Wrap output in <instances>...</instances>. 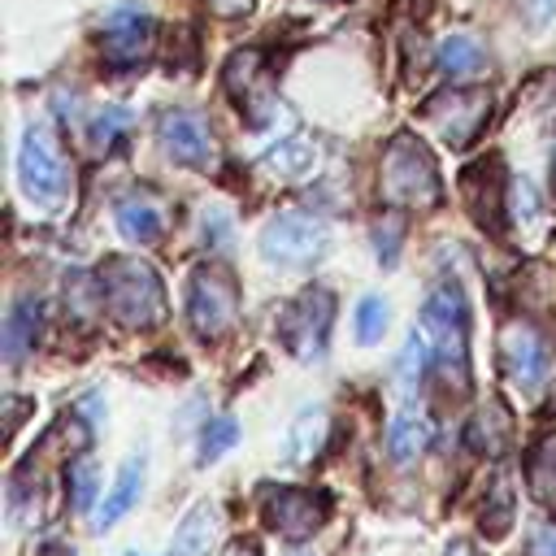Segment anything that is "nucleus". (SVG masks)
I'll list each match as a JSON object with an SVG mask.
<instances>
[{
	"mask_svg": "<svg viewBox=\"0 0 556 556\" xmlns=\"http://www.w3.org/2000/svg\"><path fill=\"white\" fill-rule=\"evenodd\" d=\"M430 365H434V343H430V334L417 326V330H408L404 352H400V361H395L400 391H404V395H413V391L421 387V378L430 374Z\"/></svg>",
	"mask_w": 556,
	"mask_h": 556,
	"instance_id": "obj_21",
	"label": "nucleus"
},
{
	"mask_svg": "<svg viewBox=\"0 0 556 556\" xmlns=\"http://www.w3.org/2000/svg\"><path fill=\"white\" fill-rule=\"evenodd\" d=\"M261 165H265L274 178H304V174L317 165V148H313L308 139H300V135H291V139L274 143Z\"/></svg>",
	"mask_w": 556,
	"mask_h": 556,
	"instance_id": "obj_22",
	"label": "nucleus"
},
{
	"mask_svg": "<svg viewBox=\"0 0 556 556\" xmlns=\"http://www.w3.org/2000/svg\"><path fill=\"white\" fill-rule=\"evenodd\" d=\"M208 4V13H217V17H243V13H252V0H204Z\"/></svg>",
	"mask_w": 556,
	"mask_h": 556,
	"instance_id": "obj_30",
	"label": "nucleus"
},
{
	"mask_svg": "<svg viewBox=\"0 0 556 556\" xmlns=\"http://www.w3.org/2000/svg\"><path fill=\"white\" fill-rule=\"evenodd\" d=\"M217 539H222V508L204 500L182 517V526L169 543V556H213Z\"/></svg>",
	"mask_w": 556,
	"mask_h": 556,
	"instance_id": "obj_14",
	"label": "nucleus"
},
{
	"mask_svg": "<svg viewBox=\"0 0 556 556\" xmlns=\"http://www.w3.org/2000/svg\"><path fill=\"white\" fill-rule=\"evenodd\" d=\"M400 222L395 217H387V222H378V230H374V243H378V261L382 265H391L395 261V252H400Z\"/></svg>",
	"mask_w": 556,
	"mask_h": 556,
	"instance_id": "obj_28",
	"label": "nucleus"
},
{
	"mask_svg": "<svg viewBox=\"0 0 556 556\" xmlns=\"http://www.w3.org/2000/svg\"><path fill=\"white\" fill-rule=\"evenodd\" d=\"M430 439H434V421L417 408H404V413H395L391 417V426H387V452H391V460L395 465H413L426 447H430Z\"/></svg>",
	"mask_w": 556,
	"mask_h": 556,
	"instance_id": "obj_15",
	"label": "nucleus"
},
{
	"mask_svg": "<svg viewBox=\"0 0 556 556\" xmlns=\"http://www.w3.org/2000/svg\"><path fill=\"white\" fill-rule=\"evenodd\" d=\"M447 556H473V547H469V543H465V539H456V543H452V547H447Z\"/></svg>",
	"mask_w": 556,
	"mask_h": 556,
	"instance_id": "obj_32",
	"label": "nucleus"
},
{
	"mask_svg": "<svg viewBox=\"0 0 556 556\" xmlns=\"http://www.w3.org/2000/svg\"><path fill=\"white\" fill-rule=\"evenodd\" d=\"M126 122H130V113L126 109H104V113H96V122H91V143L96 148H113V139L126 130Z\"/></svg>",
	"mask_w": 556,
	"mask_h": 556,
	"instance_id": "obj_27",
	"label": "nucleus"
},
{
	"mask_svg": "<svg viewBox=\"0 0 556 556\" xmlns=\"http://www.w3.org/2000/svg\"><path fill=\"white\" fill-rule=\"evenodd\" d=\"M235 313H239V287L235 278L222 269V265H200L187 282V321L191 330L208 343V339H222L230 326H235Z\"/></svg>",
	"mask_w": 556,
	"mask_h": 556,
	"instance_id": "obj_5",
	"label": "nucleus"
},
{
	"mask_svg": "<svg viewBox=\"0 0 556 556\" xmlns=\"http://www.w3.org/2000/svg\"><path fill=\"white\" fill-rule=\"evenodd\" d=\"M100 48H104V61L113 70H130L148 56L152 48V17L143 9H117L104 17V30H100Z\"/></svg>",
	"mask_w": 556,
	"mask_h": 556,
	"instance_id": "obj_12",
	"label": "nucleus"
},
{
	"mask_svg": "<svg viewBox=\"0 0 556 556\" xmlns=\"http://www.w3.org/2000/svg\"><path fill=\"white\" fill-rule=\"evenodd\" d=\"M256 70H261V56H256L252 48L235 52L230 65H226V87H230V96H239L243 104H252V96H256Z\"/></svg>",
	"mask_w": 556,
	"mask_h": 556,
	"instance_id": "obj_23",
	"label": "nucleus"
},
{
	"mask_svg": "<svg viewBox=\"0 0 556 556\" xmlns=\"http://www.w3.org/2000/svg\"><path fill=\"white\" fill-rule=\"evenodd\" d=\"M500 369H504V382L513 391H521L526 400L543 391V378H547V339L539 334L534 321H508L504 334H500Z\"/></svg>",
	"mask_w": 556,
	"mask_h": 556,
	"instance_id": "obj_9",
	"label": "nucleus"
},
{
	"mask_svg": "<svg viewBox=\"0 0 556 556\" xmlns=\"http://www.w3.org/2000/svg\"><path fill=\"white\" fill-rule=\"evenodd\" d=\"M421 330L434 343V369H443L447 378H456V387H465V378H469V304L456 282H443L426 295Z\"/></svg>",
	"mask_w": 556,
	"mask_h": 556,
	"instance_id": "obj_3",
	"label": "nucleus"
},
{
	"mask_svg": "<svg viewBox=\"0 0 556 556\" xmlns=\"http://www.w3.org/2000/svg\"><path fill=\"white\" fill-rule=\"evenodd\" d=\"M326 426H330L326 408L321 404H304L287 426V460L291 465H308L326 443Z\"/></svg>",
	"mask_w": 556,
	"mask_h": 556,
	"instance_id": "obj_17",
	"label": "nucleus"
},
{
	"mask_svg": "<svg viewBox=\"0 0 556 556\" xmlns=\"http://www.w3.org/2000/svg\"><path fill=\"white\" fill-rule=\"evenodd\" d=\"M143 473H148V460H143V456H126V460H122V469H117L109 495H104L100 508H96V521H91L96 534H104L109 526H117V521L135 508V500H139V491H143Z\"/></svg>",
	"mask_w": 556,
	"mask_h": 556,
	"instance_id": "obj_13",
	"label": "nucleus"
},
{
	"mask_svg": "<svg viewBox=\"0 0 556 556\" xmlns=\"http://www.w3.org/2000/svg\"><path fill=\"white\" fill-rule=\"evenodd\" d=\"M39 339V300L35 295H17L9 317H4V365H22L26 352Z\"/></svg>",
	"mask_w": 556,
	"mask_h": 556,
	"instance_id": "obj_16",
	"label": "nucleus"
},
{
	"mask_svg": "<svg viewBox=\"0 0 556 556\" xmlns=\"http://www.w3.org/2000/svg\"><path fill=\"white\" fill-rule=\"evenodd\" d=\"M126 556H143V552H126Z\"/></svg>",
	"mask_w": 556,
	"mask_h": 556,
	"instance_id": "obj_33",
	"label": "nucleus"
},
{
	"mask_svg": "<svg viewBox=\"0 0 556 556\" xmlns=\"http://www.w3.org/2000/svg\"><path fill=\"white\" fill-rule=\"evenodd\" d=\"M156 139H161L165 156L178 161V165L208 169V165L217 161L213 130H208V122H204L195 109H169V113H161V122H156Z\"/></svg>",
	"mask_w": 556,
	"mask_h": 556,
	"instance_id": "obj_11",
	"label": "nucleus"
},
{
	"mask_svg": "<svg viewBox=\"0 0 556 556\" xmlns=\"http://www.w3.org/2000/svg\"><path fill=\"white\" fill-rule=\"evenodd\" d=\"M421 117L434 126V135L447 143V148H465L478 139V130L486 126L491 117V96L482 87H447L439 96L426 100Z\"/></svg>",
	"mask_w": 556,
	"mask_h": 556,
	"instance_id": "obj_7",
	"label": "nucleus"
},
{
	"mask_svg": "<svg viewBox=\"0 0 556 556\" xmlns=\"http://www.w3.org/2000/svg\"><path fill=\"white\" fill-rule=\"evenodd\" d=\"M526 486H530V495L547 513H556V434H543L530 447V456H526Z\"/></svg>",
	"mask_w": 556,
	"mask_h": 556,
	"instance_id": "obj_19",
	"label": "nucleus"
},
{
	"mask_svg": "<svg viewBox=\"0 0 556 556\" xmlns=\"http://www.w3.org/2000/svg\"><path fill=\"white\" fill-rule=\"evenodd\" d=\"M113 222L130 243H152L165 230V217H161L156 200H148V195H122L113 208Z\"/></svg>",
	"mask_w": 556,
	"mask_h": 556,
	"instance_id": "obj_18",
	"label": "nucleus"
},
{
	"mask_svg": "<svg viewBox=\"0 0 556 556\" xmlns=\"http://www.w3.org/2000/svg\"><path fill=\"white\" fill-rule=\"evenodd\" d=\"M261 513H265L269 530L287 534V539H308L313 530H321L330 500L308 486H269L261 495Z\"/></svg>",
	"mask_w": 556,
	"mask_h": 556,
	"instance_id": "obj_10",
	"label": "nucleus"
},
{
	"mask_svg": "<svg viewBox=\"0 0 556 556\" xmlns=\"http://www.w3.org/2000/svg\"><path fill=\"white\" fill-rule=\"evenodd\" d=\"M439 70L452 78V83H469L486 70V52L478 48V39L469 35H447L439 43Z\"/></svg>",
	"mask_w": 556,
	"mask_h": 556,
	"instance_id": "obj_20",
	"label": "nucleus"
},
{
	"mask_svg": "<svg viewBox=\"0 0 556 556\" xmlns=\"http://www.w3.org/2000/svg\"><path fill=\"white\" fill-rule=\"evenodd\" d=\"M226 556H261V552H256V543H252V539H239V543H230V547H226Z\"/></svg>",
	"mask_w": 556,
	"mask_h": 556,
	"instance_id": "obj_31",
	"label": "nucleus"
},
{
	"mask_svg": "<svg viewBox=\"0 0 556 556\" xmlns=\"http://www.w3.org/2000/svg\"><path fill=\"white\" fill-rule=\"evenodd\" d=\"M378 191L395 208H430V204H439V169H434V156L426 152L421 139L395 135L382 148Z\"/></svg>",
	"mask_w": 556,
	"mask_h": 556,
	"instance_id": "obj_2",
	"label": "nucleus"
},
{
	"mask_svg": "<svg viewBox=\"0 0 556 556\" xmlns=\"http://www.w3.org/2000/svg\"><path fill=\"white\" fill-rule=\"evenodd\" d=\"M391 308H387V300L382 295H365L361 304H356V339L361 343H378L382 334H387V317Z\"/></svg>",
	"mask_w": 556,
	"mask_h": 556,
	"instance_id": "obj_25",
	"label": "nucleus"
},
{
	"mask_svg": "<svg viewBox=\"0 0 556 556\" xmlns=\"http://www.w3.org/2000/svg\"><path fill=\"white\" fill-rule=\"evenodd\" d=\"M330 321H334V295L326 287H304L287 313H282V343L291 348L295 361H321L326 356V339H330Z\"/></svg>",
	"mask_w": 556,
	"mask_h": 556,
	"instance_id": "obj_6",
	"label": "nucleus"
},
{
	"mask_svg": "<svg viewBox=\"0 0 556 556\" xmlns=\"http://www.w3.org/2000/svg\"><path fill=\"white\" fill-rule=\"evenodd\" d=\"M17 182L26 191L30 204L56 213L70 195V165L61 156V143L52 135L48 122H30L26 135H22V148H17Z\"/></svg>",
	"mask_w": 556,
	"mask_h": 556,
	"instance_id": "obj_4",
	"label": "nucleus"
},
{
	"mask_svg": "<svg viewBox=\"0 0 556 556\" xmlns=\"http://www.w3.org/2000/svg\"><path fill=\"white\" fill-rule=\"evenodd\" d=\"M235 443H239V421L235 417H208V426L200 434V465L226 456Z\"/></svg>",
	"mask_w": 556,
	"mask_h": 556,
	"instance_id": "obj_24",
	"label": "nucleus"
},
{
	"mask_svg": "<svg viewBox=\"0 0 556 556\" xmlns=\"http://www.w3.org/2000/svg\"><path fill=\"white\" fill-rule=\"evenodd\" d=\"M100 304L130 330H148L165 321V287L161 274L139 256H109L100 265Z\"/></svg>",
	"mask_w": 556,
	"mask_h": 556,
	"instance_id": "obj_1",
	"label": "nucleus"
},
{
	"mask_svg": "<svg viewBox=\"0 0 556 556\" xmlns=\"http://www.w3.org/2000/svg\"><path fill=\"white\" fill-rule=\"evenodd\" d=\"M96 482H100L96 460H78V465H70V504H74V508H91V500H96Z\"/></svg>",
	"mask_w": 556,
	"mask_h": 556,
	"instance_id": "obj_26",
	"label": "nucleus"
},
{
	"mask_svg": "<svg viewBox=\"0 0 556 556\" xmlns=\"http://www.w3.org/2000/svg\"><path fill=\"white\" fill-rule=\"evenodd\" d=\"M530 556H556V526H539L530 534Z\"/></svg>",
	"mask_w": 556,
	"mask_h": 556,
	"instance_id": "obj_29",
	"label": "nucleus"
},
{
	"mask_svg": "<svg viewBox=\"0 0 556 556\" xmlns=\"http://www.w3.org/2000/svg\"><path fill=\"white\" fill-rule=\"evenodd\" d=\"M295 556H304V552H295Z\"/></svg>",
	"mask_w": 556,
	"mask_h": 556,
	"instance_id": "obj_34",
	"label": "nucleus"
},
{
	"mask_svg": "<svg viewBox=\"0 0 556 556\" xmlns=\"http://www.w3.org/2000/svg\"><path fill=\"white\" fill-rule=\"evenodd\" d=\"M330 248V230L313 213H278L261 230V256L274 265H313Z\"/></svg>",
	"mask_w": 556,
	"mask_h": 556,
	"instance_id": "obj_8",
	"label": "nucleus"
}]
</instances>
